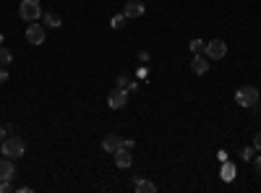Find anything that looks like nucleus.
Segmentation results:
<instances>
[{
  "label": "nucleus",
  "instance_id": "nucleus-20",
  "mask_svg": "<svg viewBox=\"0 0 261 193\" xmlns=\"http://www.w3.org/2000/svg\"><path fill=\"white\" fill-rule=\"evenodd\" d=\"M253 146H256V149L261 152V131L256 133V136H253Z\"/></svg>",
  "mask_w": 261,
  "mask_h": 193
},
{
  "label": "nucleus",
  "instance_id": "nucleus-26",
  "mask_svg": "<svg viewBox=\"0 0 261 193\" xmlns=\"http://www.w3.org/2000/svg\"><path fill=\"white\" fill-rule=\"evenodd\" d=\"M258 107H261V99H258Z\"/></svg>",
  "mask_w": 261,
  "mask_h": 193
},
{
  "label": "nucleus",
  "instance_id": "nucleus-7",
  "mask_svg": "<svg viewBox=\"0 0 261 193\" xmlns=\"http://www.w3.org/2000/svg\"><path fill=\"white\" fill-rule=\"evenodd\" d=\"M144 3L141 0H128L126 6H123V16L126 19H139V16H144Z\"/></svg>",
  "mask_w": 261,
  "mask_h": 193
},
{
  "label": "nucleus",
  "instance_id": "nucleus-9",
  "mask_svg": "<svg viewBox=\"0 0 261 193\" xmlns=\"http://www.w3.org/2000/svg\"><path fill=\"white\" fill-rule=\"evenodd\" d=\"M133 149H126V146H120L118 152H113L115 154V165L118 167H131L133 165V154H131Z\"/></svg>",
  "mask_w": 261,
  "mask_h": 193
},
{
  "label": "nucleus",
  "instance_id": "nucleus-25",
  "mask_svg": "<svg viewBox=\"0 0 261 193\" xmlns=\"http://www.w3.org/2000/svg\"><path fill=\"white\" fill-rule=\"evenodd\" d=\"M0 44H3V34H0Z\"/></svg>",
  "mask_w": 261,
  "mask_h": 193
},
{
  "label": "nucleus",
  "instance_id": "nucleus-11",
  "mask_svg": "<svg viewBox=\"0 0 261 193\" xmlns=\"http://www.w3.org/2000/svg\"><path fill=\"white\" fill-rule=\"evenodd\" d=\"M16 175V167H13L11 157H0V180H11Z\"/></svg>",
  "mask_w": 261,
  "mask_h": 193
},
{
  "label": "nucleus",
  "instance_id": "nucleus-17",
  "mask_svg": "<svg viewBox=\"0 0 261 193\" xmlns=\"http://www.w3.org/2000/svg\"><path fill=\"white\" fill-rule=\"evenodd\" d=\"M204 44H206L204 39H191V50H193V55H196V52H201V50H204Z\"/></svg>",
  "mask_w": 261,
  "mask_h": 193
},
{
  "label": "nucleus",
  "instance_id": "nucleus-18",
  "mask_svg": "<svg viewBox=\"0 0 261 193\" xmlns=\"http://www.w3.org/2000/svg\"><path fill=\"white\" fill-rule=\"evenodd\" d=\"M113 29H123V24H126V16H123V13H120V16H113Z\"/></svg>",
  "mask_w": 261,
  "mask_h": 193
},
{
  "label": "nucleus",
  "instance_id": "nucleus-13",
  "mask_svg": "<svg viewBox=\"0 0 261 193\" xmlns=\"http://www.w3.org/2000/svg\"><path fill=\"white\" fill-rule=\"evenodd\" d=\"M115 84H118L120 89H126V92H136V89H139V84H136V81H131V76H128V73H120V76L115 79Z\"/></svg>",
  "mask_w": 261,
  "mask_h": 193
},
{
  "label": "nucleus",
  "instance_id": "nucleus-5",
  "mask_svg": "<svg viewBox=\"0 0 261 193\" xmlns=\"http://www.w3.org/2000/svg\"><path fill=\"white\" fill-rule=\"evenodd\" d=\"M126 102H128V92H126V89H120V86H115L113 92L107 94V105H110V110L126 107Z\"/></svg>",
  "mask_w": 261,
  "mask_h": 193
},
{
  "label": "nucleus",
  "instance_id": "nucleus-8",
  "mask_svg": "<svg viewBox=\"0 0 261 193\" xmlns=\"http://www.w3.org/2000/svg\"><path fill=\"white\" fill-rule=\"evenodd\" d=\"M191 71L196 73V76H204V73L209 71V57L201 55V52H196L193 60H191Z\"/></svg>",
  "mask_w": 261,
  "mask_h": 193
},
{
  "label": "nucleus",
  "instance_id": "nucleus-19",
  "mask_svg": "<svg viewBox=\"0 0 261 193\" xmlns=\"http://www.w3.org/2000/svg\"><path fill=\"white\" fill-rule=\"evenodd\" d=\"M240 159H245V162H251V159H253V149H251V146H245V149L240 152Z\"/></svg>",
  "mask_w": 261,
  "mask_h": 193
},
{
  "label": "nucleus",
  "instance_id": "nucleus-1",
  "mask_svg": "<svg viewBox=\"0 0 261 193\" xmlns=\"http://www.w3.org/2000/svg\"><path fill=\"white\" fill-rule=\"evenodd\" d=\"M0 152H3L6 157H11V159H19V157L26 154V144L19 136H6V141L0 144Z\"/></svg>",
  "mask_w": 261,
  "mask_h": 193
},
{
  "label": "nucleus",
  "instance_id": "nucleus-21",
  "mask_svg": "<svg viewBox=\"0 0 261 193\" xmlns=\"http://www.w3.org/2000/svg\"><path fill=\"white\" fill-rule=\"evenodd\" d=\"M253 162V165H256V172L261 175V154H256V159H251Z\"/></svg>",
  "mask_w": 261,
  "mask_h": 193
},
{
  "label": "nucleus",
  "instance_id": "nucleus-4",
  "mask_svg": "<svg viewBox=\"0 0 261 193\" xmlns=\"http://www.w3.org/2000/svg\"><path fill=\"white\" fill-rule=\"evenodd\" d=\"M204 55L209 57V60H222V57L227 55V44L222 39H212L204 44Z\"/></svg>",
  "mask_w": 261,
  "mask_h": 193
},
{
  "label": "nucleus",
  "instance_id": "nucleus-24",
  "mask_svg": "<svg viewBox=\"0 0 261 193\" xmlns=\"http://www.w3.org/2000/svg\"><path fill=\"white\" fill-rule=\"evenodd\" d=\"M6 131H8V128H3V125H0V144L6 141Z\"/></svg>",
  "mask_w": 261,
  "mask_h": 193
},
{
  "label": "nucleus",
  "instance_id": "nucleus-15",
  "mask_svg": "<svg viewBox=\"0 0 261 193\" xmlns=\"http://www.w3.org/2000/svg\"><path fill=\"white\" fill-rule=\"evenodd\" d=\"M235 175H238V172H235V165H230V162L225 159V162H222V180L230 183V180H235Z\"/></svg>",
  "mask_w": 261,
  "mask_h": 193
},
{
  "label": "nucleus",
  "instance_id": "nucleus-23",
  "mask_svg": "<svg viewBox=\"0 0 261 193\" xmlns=\"http://www.w3.org/2000/svg\"><path fill=\"white\" fill-rule=\"evenodd\" d=\"M8 79V71H6V66H0V84H3Z\"/></svg>",
  "mask_w": 261,
  "mask_h": 193
},
{
  "label": "nucleus",
  "instance_id": "nucleus-6",
  "mask_svg": "<svg viewBox=\"0 0 261 193\" xmlns=\"http://www.w3.org/2000/svg\"><path fill=\"white\" fill-rule=\"evenodd\" d=\"M47 26H39V24H29V29H26V42L29 44H42L44 42V37H47V32H44Z\"/></svg>",
  "mask_w": 261,
  "mask_h": 193
},
{
  "label": "nucleus",
  "instance_id": "nucleus-16",
  "mask_svg": "<svg viewBox=\"0 0 261 193\" xmlns=\"http://www.w3.org/2000/svg\"><path fill=\"white\" fill-rule=\"evenodd\" d=\"M13 60V52L6 50V44H0V66H8Z\"/></svg>",
  "mask_w": 261,
  "mask_h": 193
},
{
  "label": "nucleus",
  "instance_id": "nucleus-3",
  "mask_svg": "<svg viewBox=\"0 0 261 193\" xmlns=\"http://www.w3.org/2000/svg\"><path fill=\"white\" fill-rule=\"evenodd\" d=\"M258 99L261 97H258V89L256 86H240L238 92H235V102H238L240 107H253Z\"/></svg>",
  "mask_w": 261,
  "mask_h": 193
},
{
  "label": "nucleus",
  "instance_id": "nucleus-10",
  "mask_svg": "<svg viewBox=\"0 0 261 193\" xmlns=\"http://www.w3.org/2000/svg\"><path fill=\"white\" fill-rule=\"evenodd\" d=\"M120 146H123V139L118 136V133H107V136L102 139V149H105V152H110V154H113V152H118Z\"/></svg>",
  "mask_w": 261,
  "mask_h": 193
},
{
  "label": "nucleus",
  "instance_id": "nucleus-22",
  "mask_svg": "<svg viewBox=\"0 0 261 193\" xmlns=\"http://www.w3.org/2000/svg\"><path fill=\"white\" fill-rule=\"evenodd\" d=\"M123 146H126V149H133L136 141H133V139H123Z\"/></svg>",
  "mask_w": 261,
  "mask_h": 193
},
{
  "label": "nucleus",
  "instance_id": "nucleus-14",
  "mask_svg": "<svg viewBox=\"0 0 261 193\" xmlns=\"http://www.w3.org/2000/svg\"><path fill=\"white\" fill-rule=\"evenodd\" d=\"M60 24H63V19H60V13H55V11H47V13H44V26L58 29Z\"/></svg>",
  "mask_w": 261,
  "mask_h": 193
},
{
  "label": "nucleus",
  "instance_id": "nucleus-2",
  "mask_svg": "<svg viewBox=\"0 0 261 193\" xmlns=\"http://www.w3.org/2000/svg\"><path fill=\"white\" fill-rule=\"evenodd\" d=\"M19 16L24 21H37L42 16V6H39V0H21V6H19Z\"/></svg>",
  "mask_w": 261,
  "mask_h": 193
},
{
  "label": "nucleus",
  "instance_id": "nucleus-12",
  "mask_svg": "<svg viewBox=\"0 0 261 193\" xmlns=\"http://www.w3.org/2000/svg\"><path fill=\"white\" fill-rule=\"evenodd\" d=\"M133 190L136 193H154L157 185L151 183V180H144V177H136V180H133Z\"/></svg>",
  "mask_w": 261,
  "mask_h": 193
}]
</instances>
